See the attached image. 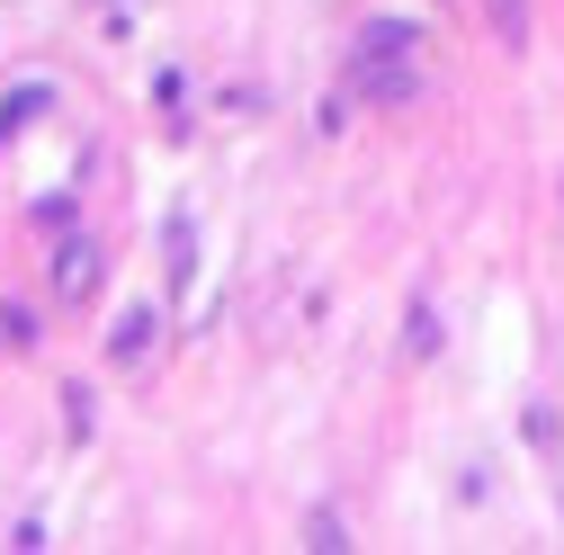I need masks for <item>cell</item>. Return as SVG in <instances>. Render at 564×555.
I'll return each instance as SVG.
<instances>
[{
	"mask_svg": "<svg viewBox=\"0 0 564 555\" xmlns=\"http://www.w3.org/2000/svg\"><path fill=\"white\" fill-rule=\"evenodd\" d=\"M305 546H323V555H340V546H349V529H340V511H314V520H305Z\"/></svg>",
	"mask_w": 564,
	"mask_h": 555,
	"instance_id": "obj_5",
	"label": "cell"
},
{
	"mask_svg": "<svg viewBox=\"0 0 564 555\" xmlns=\"http://www.w3.org/2000/svg\"><path fill=\"white\" fill-rule=\"evenodd\" d=\"M412 350H421V359L440 350V314H431V305H412Z\"/></svg>",
	"mask_w": 564,
	"mask_h": 555,
	"instance_id": "obj_6",
	"label": "cell"
},
{
	"mask_svg": "<svg viewBox=\"0 0 564 555\" xmlns=\"http://www.w3.org/2000/svg\"><path fill=\"white\" fill-rule=\"evenodd\" d=\"M153 350V314H126L117 323V359H144Z\"/></svg>",
	"mask_w": 564,
	"mask_h": 555,
	"instance_id": "obj_4",
	"label": "cell"
},
{
	"mask_svg": "<svg viewBox=\"0 0 564 555\" xmlns=\"http://www.w3.org/2000/svg\"><path fill=\"white\" fill-rule=\"evenodd\" d=\"M359 90H368V99H386V108H403V99L421 90L412 54H394V45H359Z\"/></svg>",
	"mask_w": 564,
	"mask_h": 555,
	"instance_id": "obj_1",
	"label": "cell"
},
{
	"mask_svg": "<svg viewBox=\"0 0 564 555\" xmlns=\"http://www.w3.org/2000/svg\"><path fill=\"white\" fill-rule=\"evenodd\" d=\"M99 269H108L99 242H63V251H54V287H63V296H90V287H99Z\"/></svg>",
	"mask_w": 564,
	"mask_h": 555,
	"instance_id": "obj_2",
	"label": "cell"
},
{
	"mask_svg": "<svg viewBox=\"0 0 564 555\" xmlns=\"http://www.w3.org/2000/svg\"><path fill=\"white\" fill-rule=\"evenodd\" d=\"M484 10H492V36L502 45H529V0H484Z\"/></svg>",
	"mask_w": 564,
	"mask_h": 555,
	"instance_id": "obj_3",
	"label": "cell"
}]
</instances>
